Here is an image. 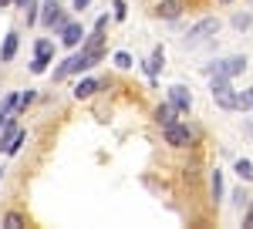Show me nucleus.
<instances>
[{
	"instance_id": "8",
	"label": "nucleus",
	"mask_w": 253,
	"mask_h": 229,
	"mask_svg": "<svg viewBox=\"0 0 253 229\" xmlns=\"http://www.w3.org/2000/svg\"><path fill=\"white\" fill-rule=\"evenodd\" d=\"M169 105H172L179 114H186L189 108H193V95H189V88H182V84L169 88Z\"/></svg>"
},
{
	"instance_id": "4",
	"label": "nucleus",
	"mask_w": 253,
	"mask_h": 229,
	"mask_svg": "<svg viewBox=\"0 0 253 229\" xmlns=\"http://www.w3.org/2000/svg\"><path fill=\"white\" fill-rule=\"evenodd\" d=\"M162 135H166V145H172V149H189V145H193V128H189V125H182V121L166 125Z\"/></svg>"
},
{
	"instance_id": "15",
	"label": "nucleus",
	"mask_w": 253,
	"mask_h": 229,
	"mask_svg": "<svg viewBox=\"0 0 253 229\" xmlns=\"http://www.w3.org/2000/svg\"><path fill=\"white\" fill-rule=\"evenodd\" d=\"M112 64H115L118 71H128V68L135 64V57L128 54V51H115V54H112Z\"/></svg>"
},
{
	"instance_id": "21",
	"label": "nucleus",
	"mask_w": 253,
	"mask_h": 229,
	"mask_svg": "<svg viewBox=\"0 0 253 229\" xmlns=\"http://www.w3.org/2000/svg\"><path fill=\"white\" fill-rule=\"evenodd\" d=\"M3 226H7V229H24L27 223H24L20 212H7V216H3Z\"/></svg>"
},
{
	"instance_id": "6",
	"label": "nucleus",
	"mask_w": 253,
	"mask_h": 229,
	"mask_svg": "<svg viewBox=\"0 0 253 229\" xmlns=\"http://www.w3.org/2000/svg\"><path fill=\"white\" fill-rule=\"evenodd\" d=\"M51 57H54V40H51V38H41L38 44H34L31 71H34V75H44V71H47V64H51Z\"/></svg>"
},
{
	"instance_id": "26",
	"label": "nucleus",
	"mask_w": 253,
	"mask_h": 229,
	"mask_svg": "<svg viewBox=\"0 0 253 229\" xmlns=\"http://www.w3.org/2000/svg\"><path fill=\"white\" fill-rule=\"evenodd\" d=\"M125 14H128V10H125V0H112V17L125 20Z\"/></svg>"
},
{
	"instance_id": "1",
	"label": "nucleus",
	"mask_w": 253,
	"mask_h": 229,
	"mask_svg": "<svg viewBox=\"0 0 253 229\" xmlns=\"http://www.w3.org/2000/svg\"><path fill=\"white\" fill-rule=\"evenodd\" d=\"M98 61H105V51L101 47H81L78 54H71L68 61H61L58 68H54V81H64V77H71V75H84V71H91Z\"/></svg>"
},
{
	"instance_id": "7",
	"label": "nucleus",
	"mask_w": 253,
	"mask_h": 229,
	"mask_svg": "<svg viewBox=\"0 0 253 229\" xmlns=\"http://www.w3.org/2000/svg\"><path fill=\"white\" fill-rule=\"evenodd\" d=\"M58 34H61V44H64V47H78L81 40H84V27H81L78 20H68Z\"/></svg>"
},
{
	"instance_id": "14",
	"label": "nucleus",
	"mask_w": 253,
	"mask_h": 229,
	"mask_svg": "<svg viewBox=\"0 0 253 229\" xmlns=\"http://www.w3.org/2000/svg\"><path fill=\"white\" fill-rule=\"evenodd\" d=\"M210 195H213V202L219 206V199H223V172L219 169L210 175Z\"/></svg>"
},
{
	"instance_id": "31",
	"label": "nucleus",
	"mask_w": 253,
	"mask_h": 229,
	"mask_svg": "<svg viewBox=\"0 0 253 229\" xmlns=\"http://www.w3.org/2000/svg\"><path fill=\"white\" fill-rule=\"evenodd\" d=\"M0 172H3V169H0Z\"/></svg>"
},
{
	"instance_id": "22",
	"label": "nucleus",
	"mask_w": 253,
	"mask_h": 229,
	"mask_svg": "<svg viewBox=\"0 0 253 229\" xmlns=\"http://www.w3.org/2000/svg\"><path fill=\"white\" fill-rule=\"evenodd\" d=\"M24 17H27V24H38V17H41L38 0H27V7H24Z\"/></svg>"
},
{
	"instance_id": "5",
	"label": "nucleus",
	"mask_w": 253,
	"mask_h": 229,
	"mask_svg": "<svg viewBox=\"0 0 253 229\" xmlns=\"http://www.w3.org/2000/svg\"><path fill=\"white\" fill-rule=\"evenodd\" d=\"M38 24H44V27H51V31H61L64 24H68V17H64V10L58 7V0H44L41 3V17Z\"/></svg>"
},
{
	"instance_id": "17",
	"label": "nucleus",
	"mask_w": 253,
	"mask_h": 229,
	"mask_svg": "<svg viewBox=\"0 0 253 229\" xmlns=\"http://www.w3.org/2000/svg\"><path fill=\"white\" fill-rule=\"evenodd\" d=\"M236 175H240L243 182H253V162L250 158H236Z\"/></svg>"
},
{
	"instance_id": "27",
	"label": "nucleus",
	"mask_w": 253,
	"mask_h": 229,
	"mask_svg": "<svg viewBox=\"0 0 253 229\" xmlns=\"http://www.w3.org/2000/svg\"><path fill=\"white\" fill-rule=\"evenodd\" d=\"M243 226L253 229V195H250V202H247V212H243Z\"/></svg>"
},
{
	"instance_id": "2",
	"label": "nucleus",
	"mask_w": 253,
	"mask_h": 229,
	"mask_svg": "<svg viewBox=\"0 0 253 229\" xmlns=\"http://www.w3.org/2000/svg\"><path fill=\"white\" fill-rule=\"evenodd\" d=\"M216 31H219V17H203L199 24L189 27V34L182 38L186 47H196V44H206L210 38H216Z\"/></svg>"
},
{
	"instance_id": "13",
	"label": "nucleus",
	"mask_w": 253,
	"mask_h": 229,
	"mask_svg": "<svg viewBox=\"0 0 253 229\" xmlns=\"http://www.w3.org/2000/svg\"><path fill=\"white\" fill-rule=\"evenodd\" d=\"M175 114H179V112H175L172 105H169V101H162V105L156 108V121L162 125V128H166V125H172V121H179Z\"/></svg>"
},
{
	"instance_id": "3",
	"label": "nucleus",
	"mask_w": 253,
	"mask_h": 229,
	"mask_svg": "<svg viewBox=\"0 0 253 229\" xmlns=\"http://www.w3.org/2000/svg\"><path fill=\"white\" fill-rule=\"evenodd\" d=\"M203 71H206L210 77H213V75H223V77H230V81H233L240 71H247V57L236 54V57H226V61H213V64H206Z\"/></svg>"
},
{
	"instance_id": "29",
	"label": "nucleus",
	"mask_w": 253,
	"mask_h": 229,
	"mask_svg": "<svg viewBox=\"0 0 253 229\" xmlns=\"http://www.w3.org/2000/svg\"><path fill=\"white\" fill-rule=\"evenodd\" d=\"M10 3H14V0H0V10H3V7H10Z\"/></svg>"
},
{
	"instance_id": "30",
	"label": "nucleus",
	"mask_w": 253,
	"mask_h": 229,
	"mask_svg": "<svg viewBox=\"0 0 253 229\" xmlns=\"http://www.w3.org/2000/svg\"><path fill=\"white\" fill-rule=\"evenodd\" d=\"M219 3H233V0H219Z\"/></svg>"
},
{
	"instance_id": "10",
	"label": "nucleus",
	"mask_w": 253,
	"mask_h": 229,
	"mask_svg": "<svg viewBox=\"0 0 253 229\" xmlns=\"http://www.w3.org/2000/svg\"><path fill=\"white\" fill-rule=\"evenodd\" d=\"M152 14L159 20H179L182 17V3L179 0H159L156 7H152Z\"/></svg>"
},
{
	"instance_id": "16",
	"label": "nucleus",
	"mask_w": 253,
	"mask_h": 229,
	"mask_svg": "<svg viewBox=\"0 0 253 229\" xmlns=\"http://www.w3.org/2000/svg\"><path fill=\"white\" fill-rule=\"evenodd\" d=\"M210 91H213V98H216V95H223V91H230V77L213 75V77H210Z\"/></svg>"
},
{
	"instance_id": "25",
	"label": "nucleus",
	"mask_w": 253,
	"mask_h": 229,
	"mask_svg": "<svg viewBox=\"0 0 253 229\" xmlns=\"http://www.w3.org/2000/svg\"><path fill=\"white\" fill-rule=\"evenodd\" d=\"M34 98H38V91H34V88H27V91L20 95V101H17V112H24V108H27V105H31Z\"/></svg>"
},
{
	"instance_id": "9",
	"label": "nucleus",
	"mask_w": 253,
	"mask_h": 229,
	"mask_svg": "<svg viewBox=\"0 0 253 229\" xmlns=\"http://www.w3.org/2000/svg\"><path fill=\"white\" fill-rule=\"evenodd\" d=\"M162 64H166V51H162V44H159V47H152V54L142 61V68H145V75H149V81H152V84H156Z\"/></svg>"
},
{
	"instance_id": "24",
	"label": "nucleus",
	"mask_w": 253,
	"mask_h": 229,
	"mask_svg": "<svg viewBox=\"0 0 253 229\" xmlns=\"http://www.w3.org/2000/svg\"><path fill=\"white\" fill-rule=\"evenodd\" d=\"M247 202H250V192H247V189H236L233 192V206H236V209H247Z\"/></svg>"
},
{
	"instance_id": "18",
	"label": "nucleus",
	"mask_w": 253,
	"mask_h": 229,
	"mask_svg": "<svg viewBox=\"0 0 253 229\" xmlns=\"http://www.w3.org/2000/svg\"><path fill=\"white\" fill-rule=\"evenodd\" d=\"M236 112H253V88L236 95Z\"/></svg>"
},
{
	"instance_id": "11",
	"label": "nucleus",
	"mask_w": 253,
	"mask_h": 229,
	"mask_svg": "<svg viewBox=\"0 0 253 229\" xmlns=\"http://www.w3.org/2000/svg\"><path fill=\"white\" fill-rule=\"evenodd\" d=\"M101 88H108V81H101V77H84V81H78V88H75V98L84 101V98L98 95Z\"/></svg>"
},
{
	"instance_id": "12",
	"label": "nucleus",
	"mask_w": 253,
	"mask_h": 229,
	"mask_svg": "<svg viewBox=\"0 0 253 229\" xmlns=\"http://www.w3.org/2000/svg\"><path fill=\"white\" fill-rule=\"evenodd\" d=\"M17 47H20V34H17V31H10V34L3 38V47H0V61L10 64V61L17 57Z\"/></svg>"
},
{
	"instance_id": "19",
	"label": "nucleus",
	"mask_w": 253,
	"mask_h": 229,
	"mask_svg": "<svg viewBox=\"0 0 253 229\" xmlns=\"http://www.w3.org/2000/svg\"><path fill=\"white\" fill-rule=\"evenodd\" d=\"M24 142H27V132H24V128H17V135L10 138V145L3 149V155H17V152H20V145H24Z\"/></svg>"
},
{
	"instance_id": "20",
	"label": "nucleus",
	"mask_w": 253,
	"mask_h": 229,
	"mask_svg": "<svg viewBox=\"0 0 253 229\" xmlns=\"http://www.w3.org/2000/svg\"><path fill=\"white\" fill-rule=\"evenodd\" d=\"M216 105H219V108H226V112H236V95H233V88H230V91H223V95H216Z\"/></svg>"
},
{
	"instance_id": "23",
	"label": "nucleus",
	"mask_w": 253,
	"mask_h": 229,
	"mask_svg": "<svg viewBox=\"0 0 253 229\" xmlns=\"http://www.w3.org/2000/svg\"><path fill=\"white\" fill-rule=\"evenodd\" d=\"M250 24H253V14H247V10L233 17V27H236V31H250Z\"/></svg>"
},
{
	"instance_id": "28",
	"label": "nucleus",
	"mask_w": 253,
	"mask_h": 229,
	"mask_svg": "<svg viewBox=\"0 0 253 229\" xmlns=\"http://www.w3.org/2000/svg\"><path fill=\"white\" fill-rule=\"evenodd\" d=\"M88 3H91V0H71V7H75V10H88Z\"/></svg>"
}]
</instances>
